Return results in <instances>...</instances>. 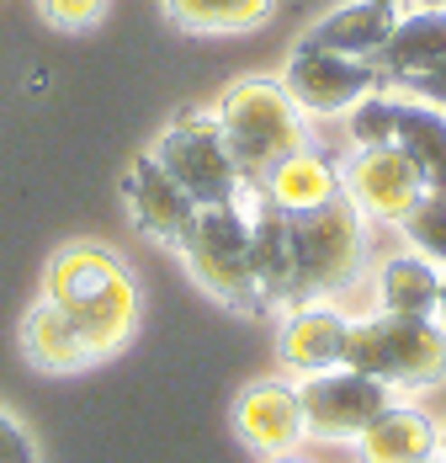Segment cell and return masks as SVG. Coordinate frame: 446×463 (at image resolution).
Masks as SVG:
<instances>
[{"label":"cell","instance_id":"obj_7","mask_svg":"<svg viewBox=\"0 0 446 463\" xmlns=\"http://www.w3.org/2000/svg\"><path fill=\"white\" fill-rule=\"evenodd\" d=\"M282 86L309 118H346L361 96L383 91V70L377 59H351V53H330V48L298 38L287 64H282Z\"/></svg>","mask_w":446,"mask_h":463},{"label":"cell","instance_id":"obj_17","mask_svg":"<svg viewBox=\"0 0 446 463\" xmlns=\"http://www.w3.org/2000/svg\"><path fill=\"white\" fill-rule=\"evenodd\" d=\"M346 315L330 309L324 298H309V304H293L287 320H282V363L303 373H324L340 368V346H346Z\"/></svg>","mask_w":446,"mask_h":463},{"label":"cell","instance_id":"obj_18","mask_svg":"<svg viewBox=\"0 0 446 463\" xmlns=\"http://www.w3.org/2000/svg\"><path fill=\"white\" fill-rule=\"evenodd\" d=\"M70 320H75L80 341H86V357H90V363L112 357V352L134 335V325H138V282H134V272L123 267V272L107 282V288L90 298L86 309H75Z\"/></svg>","mask_w":446,"mask_h":463},{"label":"cell","instance_id":"obj_10","mask_svg":"<svg viewBox=\"0 0 446 463\" xmlns=\"http://www.w3.org/2000/svg\"><path fill=\"white\" fill-rule=\"evenodd\" d=\"M298 405H303L309 437H319V442H357L383 411H394V389L377 383V378H367V373L324 368V373L303 378Z\"/></svg>","mask_w":446,"mask_h":463},{"label":"cell","instance_id":"obj_25","mask_svg":"<svg viewBox=\"0 0 446 463\" xmlns=\"http://www.w3.org/2000/svg\"><path fill=\"white\" fill-rule=\"evenodd\" d=\"M0 463H38V453H33V437L16 426V420L0 411Z\"/></svg>","mask_w":446,"mask_h":463},{"label":"cell","instance_id":"obj_5","mask_svg":"<svg viewBox=\"0 0 446 463\" xmlns=\"http://www.w3.org/2000/svg\"><path fill=\"white\" fill-rule=\"evenodd\" d=\"M181 186L197 208H213V203H234L245 192V176H239V160L223 139L218 118L213 112H176L165 123V134L149 149Z\"/></svg>","mask_w":446,"mask_h":463},{"label":"cell","instance_id":"obj_28","mask_svg":"<svg viewBox=\"0 0 446 463\" xmlns=\"http://www.w3.org/2000/svg\"><path fill=\"white\" fill-rule=\"evenodd\" d=\"M271 463H309V458H293V453H282V458H271Z\"/></svg>","mask_w":446,"mask_h":463},{"label":"cell","instance_id":"obj_30","mask_svg":"<svg viewBox=\"0 0 446 463\" xmlns=\"http://www.w3.org/2000/svg\"><path fill=\"white\" fill-rule=\"evenodd\" d=\"M388 5H399V11H404V5H409V0H388Z\"/></svg>","mask_w":446,"mask_h":463},{"label":"cell","instance_id":"obj_31","mask_svg":"<svg viewBox=\"0 0 446 463\" xmlns=\"http://www.w3.org/2000/svg\"><path fill=\"white\" fill-rule=\"evenodd\" d=\"M425 463H446V458H436V453H431V458H425Z\"/></svg>","mask_w":446,"mask_h":463},{"label":"cell","instance_id":"obj_22","mask_svg":"<svg viewBox=\"0 0 446 463\" xmlns=\"http://www.w3.org/2000/svg\"><path fill=\"white\" fill-rule=\"evenodd\" d=\"M181 33H256L266 27L276 0H160Z\"/></svg>","mask_w":446,"mask_h":463},{"label":"cell","instance_id":"obj_23","mask_svg":"<svg viewBox=\"0 0 446 463\" xmlns=\"http://www.w3.org/2000/svg\"><path fill=\"white\" fill-rule=\"evenodd\" d=\"M399 230H404V240H414V250L425 261H441L446 267V192H425Z\"/></svg>","mask_w":446,"mask_h":463},{"label":"cell","instance_id":"obj_24","mask_svg":"<svg viewBox=\"0 0 446 463\" xmlns=\"http://www.w3.org/2000/svg\"><path fill=\"white\" fill-rule=\"evenodd\" d=\"M38 11L59 33H86V27H96L107 16V0H38Z\"/></svg>","mask_w":446,"mask_h":463},{"label":"cell","instance_id":"obj_4","mask_svg":"<svg viewBox=\"0 0 446 463\" xmlns=\"http://www.w3.org/2000/svg\"><path fill=\"white\" fill-rule=\"evenodd\" d=\"M293 261H298V298L309 304L324 293L351 288L367 261V219L351 208V197H330L324 208L293 219Z\"/></svg>","mask_w":446,"mask_h":463},{"label":"cell","instance_id":"obj_29","mask_svg":"<svg viewBox=\"0 0 446 463\" xmlns=\"http://www.w3.org/2000/svg\"><path fill=\"white\" fill-rule=\"evenodd\" d=\"M420 5H446V0H420Z\"/></svg>","mask_w":446,"mask_h":463},{"label":"cell","instance_id":"obj_2","mask_svg":"<svg viewBox=\"0 0 446 463\" xmlns=\"http://www.w3.org/2000/svg\"><path fill=\"white\" fill-rule=\"evenodd\" d=\"M340 368L388 389H436L446 378V330L431 315H372L346 325Z\"/></svg>","mask_w":446,"mask_h":463},{"label":"cell","instance_id":"obj_3","mask_svg":"<svg viewBox=\"0 0 446 463\" xmlns=\"http://www.w3.org/2000/svg\"><path fill=\"white\" fill-rule=\"evenodd\" d=\"M191 267V278L202 282V293H213L228 309H266L261 304V288H256V267H250V208H245V192L234 203H213V208H197V219L186 224L176 245Z\"/></svg>","mask_w":446,"mask_h":463},{"label":"cell","instance_id":"obj_15","mask_svg":"<svg viewBox=\"0 0 446 463\" xmlns=\"http://www.w3.org/2000/svg\"><path fill=\"white\" fill-rule=\"evenodd\" d=\"M399 5H388V0H346V5H335L330 16H319L309 33V43L330 48V53H351V59H383V48L394 38V27H399Z\"/></svg>","mask_w":446,"mask_h":463},{"label":"cell","instance_id":"obj_21","mask_svg":"<svg viewBox=\"0 0 446 463\" xmlns=\"http://www.w3.org/2000/svg\"><path fill=\"white\" fill-rule=\"evenodd\" d=\"M22 346H27V357H33L38 368H48V373H75V368L90 363L75 320H70L64 309H53L48 298L27 315V325H22Z\"/></svg>","mask_w":446,"mask_h":463},{"label":"cell","instance_id":"obj_32","mask_svg":"<svg viewBox=\"0 0 446 463\" xmlns=\"http://www.w3.org/2000/svg\"><path fill=\"white\" fill-rule=\"evenodd\" d=\"M441 11H446V5H441Z\"/></svg>","mask_w":446,"mask_h":463},{"label":"cell","instance_id":"obj_9","mask_svg":"<svg viewBox=\"0 0 446 463\" xmlns=\"http://www.w3.org/2000/svg\"><path fill=\"white\" fill-rule=\"evenodd\" d=\"M377 70H383V86L446 112V11L441 5L404 11L388 48H383V59H377Z\"/></svg>","mask_w":446,"mask_h":463},{"label":"cell","instance_id":"obj_13","mask_svg":"<svg viewBox=\"0 0 446 463\" xmlns=\"http://www.w3.org/2000/svg\"><path fill=\"white\" fill-rule=\"evenodd\" d=\"M245 208H250V267H256V288L261 304H287L298 298V261H293V219L261 203L256 186H245Z\"/></svg>","mask_w":446,"mask_h":463},{"label":"cell","instance_id":"obj_27","mask_svg":"<svg viewBox=\"0 0 446 463\" xmlns=\"http://www.w3.org/2000/svg\"><path fill=\"white\" fill-rule=\"evenodd\" d=\"M436 458H446V426H436Z\"/></svg>","mask_w":446,"mask_h":463},{"label":"cell","instance_id":"obj_1","mask_svg":"<svg viewBox=\"0 0 446 463\" xmlns=\"http://www.w3.org/2000/svg\"><path fill=\"white\" fill-rule=\"evenodd\" d=\"M213 118H218L223 139H228L234 160H239L245 186H256L293 149L313 144L309 112L293 101V91L282 86V75H245V80H234L218 96Z\"/></svg>","mask_w":446,"mask_h":463},{"label":"cell","instance_id":"obj_6","mask_svg":"<svg viewBox=\"0 0 446 463\" xmlns=\"http://www.w3.org/2000/svg\"><path fill=\"white\" fill-rule=\"evenodd\" d=\"M346 134H351V144H394V149H404L420 165L425 192H446V112L414 101V96L372 91L346 112Z\"/></svg>","mask_w":446,"mask_h":463},{"label":"cell","instance_id":"obj_12","mask_svg":"<svg viewBox=\"0 0 446 463\" xmlns=\"http://www.w3.org/2000/svg\"><path fill=\"white\" fill-rule=\"evenodd\" d=\"M234 431L250 453H298V442L309 437L303 426V405H298V389L287 383H250L234 405Z\"/></svg>","mask_w":446,"mask_h":463},{"label":"cell","instance_id":"obj_16","mask_svg":"<svg viewBox=\"0 0 446 463\" xmlns=\"http://www.w3.org/2000/svg\"><path fill=\"white\" fill-rule=\"evenodd\" d=\"M123 267H128V261H123L117 250H107V245H90V240L64 245V250L48 261V272H43V298L53 304V309L75 315V309H86L90 298L117 278Z\"/></svg>","mask_w":446,"mask_h":463},{"label":"cell","instance_id":"obj_14","mask_svg":"<svg viewBox=\"0 0 446 463\" xmlns=\"http://www.w3.org/2000/svg\"><path fill=\"white\" fill-rule=\"evenodd\" d=\"M256 192H261V203H271V208L287 213V219L313 213V208H324L330 197H340V160H330L319 144H303V149H293L287 160H276L266 176L256 182Z\"/></svg>","mask_w":446,"mask_h":463},{"label":"cell","instance_id":"obj_26","mask_svg":"<svg viewBox=\"0 0 446 463\" xmlns=\"http://www.w3.org/2000/svg\"><path fill=\"white\" fill-rule=\"evenodd\" d=\"M431 320L446 330V272H441V288H436V309H431Z\"/></svg>","mask_w":446,"mask_h":463},{"label":"cell","instance_id":"obj_20","mask_svg":"<svg viewBox=\"0 0 446 463\" xmlns=\"http://www.w3.org/2000/svg\"><path fill=\"white\" fill-rule=\"evenodd\" d=\"M436 288H441V272L420 250H399V256H388L377 267L383 315H431L436 309Z\"/></svg>","mask_w":446,"mask_h":463},{"label":"cell","instance_id":"obj_8","mask_svg":"<svg viewBox=\"0 0 446 463\" xmlns=\"http://www.w3.org/2000/svg\"><path fill=\"white\" fill-rule=\"evenodd\" d=\"M340 197H351V208L367 224L399 230L404 219L414 213V203L425 197V176L394 144H357L340 160Z\"/></svg>","mask_w":446,"mask_h":463},{"label":"cell","instance_id":"obj_19","mask_svg":"<svg viewBox=\"0 0 446 463\" xmlns=\"http://www.w3.org/2000/svg\"><path fill=\"white\" fill-rule=\"evenodd\" d=\"M436 453V426L420 411H383L367 431L357 437V458L361 463H425Z\"/></svg>","mask_w":446,"mask_h":463},{"label":"cell","instance_id":"obj_11","mask_svg":"<svg viewBox=\"0 0 446 463\" xmlns=\"http://www.w3.org/2000/svg\"><path fill=\"white\" fill-rule=\"evenodd\" d=\"M123 197H128V213L144 234L165 240V245H181L186 224L197 219V203L186 197V186L154 160V155H138L123 176Z\"/></svg>","mask_w":446,"mask_h":463}]
</instances>
